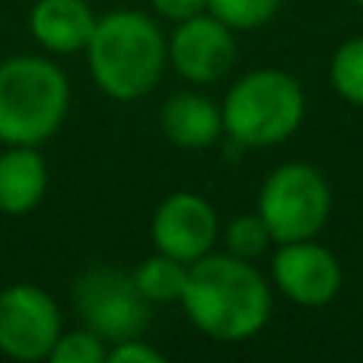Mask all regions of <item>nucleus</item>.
I'll return each mask as SVG.
<instances>
[{
	"mask_svg": "<svg viewBox=\"0 0 363 363\" xmlns=\"http://www.w3.org/2000/svg\"><path fill=\"white\" fill-rule=\"evenodd\" d=\"M182 306L198 332L213 341H249L271 319V287L258 268L236 255H211L188 264Z\"/></svg>",
	"mask_w": 363,
	"mask_h": 363,
	"instance_id": "1",
	"label": "nucleus"
},
{
	"mask_svg": "<svg viewBox=\"0 0 363 363\" xmlns=\"http://www.w3.org/2000/svg\"><path fill=\"white\" fill-rule=\"evenodd\" d=\"M96 86L118 102L147 96L169 64V42L147 13L112 10L96 19L86 45Z\"/></svg>",
	"mask_w": 363,
	"mask_h": 363,
	"instance_id": "2",
	"label": "nucleus"
},
{
	"mask_svg": "<svg viewBox=\"0 0 363 363\" xmlns=\"http://www.w3.org/2000/svg\"><path fill=\"white\" fill-rule=\"evenodd\" d=\"M70 108V83L48 57L13 55L0 64V140L38 147L61 131Z\"/></svg>",
	"mask_w": 363,
	"mask_h": 363,
	"instance_id": "3",
	"label": "nucleus"
},
{
	"mask_svg": "<svg viewBox=\"0 0 363 363\" xmlns=\"http://www.w3.org/2000/svg\"><path fill=\"white\" fill-rule=\"evenodd\" d=\"M223 131L239 147H274L294 138L306 115V96L296 77L262 67L239 77L223 99Z\"/></svg>",
	"mask_w": 363,
	"mask_h": 363,
	"instance_id": "4",
	"label": "nucleus"
},
{
	"mask_svg": "<svg viewBox=\"0 0 363 363\" xmlns=\"http://www.w3.org/2000/svg\"><path fill=\"white\" fill-rule=\"evenodd\" d=\"M74 309L83 328L96 332L106 345L140 338L150 325L153 303L140 294L134 271L115 264H93L74 281Z\"/></svg>",
	"mask_w": 363,
	"mask_h": 363,
	"instance_id": "5",
	"label": "nucleus"
},
{
	"mask_svg": "<svg viewBox=\"0 0 363 363\" xmlns=\"http://www.w3.org/2000/svg\"><path fill=\"white\" fill-rule=\"evenodd\" d=\"M258 213L274 242L315 239L332 213V188L309 163H284L264 179Z\"/></svg>",
	"mask_w": 363,
	"mask_h": 363,
	"instance_id": "6",
	"label": "nucleus"
},
{
	"mask_svg": "<svg viewBox=\"0 0 363 363\" xmlns=\"http://www.w3.org/2000/svg\"><path fill=\"white\" fill-rule=\"evenodd\" d=\"M61 338V313L38 284H13L0 294V354L10 360H48Z\"/></svg>",
	"mask_w": 363,
	"mask_h": 363,
	"instance_id": "7",
	"label": "nucleus"
},
{
	"mask_svg": "<svg viewBox=\"0 0 363 363\" xmlns=\"http://www.w3.org/2000/svg\"><path fill=\"white\" fill-rule=\"evenodd\" d=\"M274 287L296 306H325L341 290V264L315 239L281 242L271 258Z\"/></svg>",
	"mask_w": 363,
	"mask_h": 363,
	"instance_id": "8",
	"label": "nucleus"
},
{
	"mask_svg": "<svg viewBox=\"0 0 363 363\" xmlns=\"http://www.w3.org/2000/svg\"><path fill=\"white\" fill-rule=\"evenodd\" d=\"M150 236L157 252H166V255L191 264L198 258H204L217 242L220 236L217 211L201 194L176 191L157 207Z\"/></svg>",
	"mask_w": 363,
	"mask_h": 363,
	"instance_id": "9",
	"label": "nucleus"
},
{
	"mask_svg": "<svg viewBox=\"0 0 363 363\" xmlns=\"http://www.w3.org/2000/svg\"><path fill=\"white\" fill-rule=\"evenodd\" d=\"M169 64L188 83H217L236 64V38L226 23L213 13H201L185 23L169 38Z\"/></svg>",
	"mask_w": 363,
	"mask_h": 363,
	"instance_id": "10",
	"label": "nucleus"
},
{
	"mask_svg": "<svg viewBox=\"0 0 363 363\" xmlns=\"http://www.w3.org/2000/svg\"><path fill=\"white\" fill-rule=\"evenodd\" d=\"M96 13L86 0H35L29 13V32L51 55L86 51L96 29Z\"/></svg>",
	"mask_w": 363,
	"mask_h": 363,
	"instance_id": "11",
	"label": "nucleus"
},
{
	"mask_svg": "<svg viewBox=\"0 0 363 363\" xmlns=\"http://www.w3.org/2000/svg\"><path fill=\"white\" fill-rule=\"evenodd\" d=\"M163 134L182 150H204L217 144L223 131V108L201 93H179L160 112Z\"/></svg>",
	"mask_w": 363,
	"mask_h": 363,
	"instance_id": "12",
	"label": "nucleus"
},
{
	"mask_svg": "<svg viewBox=\"0 0 363 363\" xmlns=\"http://www.w3.org/2000/svg\"><path fill=\"white\" fill-rule=\"evenodd\" d=\"M48 191V166L38 147H10L0 153V213L23 217Z\"/></svg>",
	"mask_w": 363,
	"mask_h": 363,
	"instance_id": "13",
	"label": "nucleus"
},
{
	"mask_svg": "<svg viewBox=\"0 0 363 363\" xmlns=\"http://www.w3.org/2000/svg\"><path fill=\"white\" fill-rule=\"evenodd\" d=\"M134 281H138L140 294L150 303H172L182 300V290H185L188 281V264L166 255V252H157V255L144 258L134 268Z\"/></svg>",
	"mask_w": 363,
	"mask_h": 363,
	"instance_id": "14",
	"label": "nucleus"
},
{
	"mask_svg": "<svg viewBox=\"0 0 363 363\" xmlns=\"http://www.w3.org/2000/svg\"><path fill=\"white\" fill-rule=\"evenodd\" d=\"M332 86L345 102L363 108V35L347 38L332 57Z\"/></svg>",
	"mask_w": 363,
	"mask_h": 363,
	"instance_id": "15",
	"label": "nucleus"
},
{
	"mask_svg": "<svg viewBox=\"0 0 363 363\" xmlns=\"http://www.w3.org/2000/svg\"><path fill=\"white\" fill-rule=\"evenodd\" d=\"M284 0H207V13L226 23L233 32H249L271 23Z\"/></svg>",
	"mask_w": 363,
	"mask_h": 363,
	"instance_id": "16",
	"label": "nucleus"
},
{
	"mask_svg": "<svg viewBox=\"0 0 363 363\" xmlns=\"http://www.w3.org/2000/svg\"><path fill=\"white\" fill-rule=\"evenodd\" d=\"M274 242L271 239V230L268 223L262 220V213H242V217H233L230 223H226L223 230V245L230 255L236 258H245V262H252V258H258L268 245Z\"/></svg>",
	"mask_w": 363,
	"mask_h": 363,
	"instance_id": "17",
	"label": "nucleus"
},
{
	"mask_svg": "<svg viewBox=\"0 0 363 363\" xmlns=\"http://www.w3.org/2000/svg\"><path fill=\"white\" fill-rule=\"evenodd\" d=\"M106 357H108V345L89 328H77V332L61 335L48 354L51 363H102Z\"/></svg>",
	"mask_w": 363,
	"mask_h": 363,
	"instance_id": "18",
	"label": "nucleus"
},
{
	"mask_svg": "<svg viewBox=\"0 0 363 363\" xmlns=\"http://www.w3.org/2000/svg\"><path fill=\"white\" fill-rule=\"evenodd\" d=\"M108 363H166V354L144 338H128L118 345H108Z\"/></svg>",
	"mask_w": 363,
	"mask_h": 363,
	"instance_id": "19",
	"label": "nucleus"
},
{
	"mask_svg": "<svg viewBox=\"0 0 363 363\" xmlns=\"http://www.w3.org/2000/svg\"><path fill=\"white\" fill-rule=\"evenodd\" d=\"M150 4L157 6L160 16L172 19V23H185V19L207 13V0H150Z\"/></svg>",
	"mask_w": 363,
	"mask_h": 363,
	"instance_id": "20",
	"label": "nucleus"
},
{
	"mask_svg": "<svg viewBox=\"0 0 363 363\" xmlns=\"http://www.w3.org/2000/svg\"><path fill=\"white\" fill-rule=\"evenodd\" d=\"M354 4H357V6H363V0H354Z\"/></svg>",
	"mask_w": 363,
	"mask_h": 363,
	"instance_id": "21",
	"label": "nucleus"
}]
</instances>
